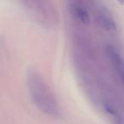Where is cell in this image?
I'll list each match as a JSON object with an SVG mask.
<instances>
[{"label":"cell","instance_id":"1","mask_svg":"<svg viewBox=\"0 0 124 124\" xmlns=\"http://www.w3.org/2000/svg\"><path fill=\"white\" fill-rule=\"evenodd\" d=\"M107 53L110 57V60H111L112 65L114 66L116 71L121 78V80L122 81L123 80V62H122V57L112 46L107 47Z\"/></svg>","mask_w":124,"mask_h":124},{"label":"cell","instance_id":"2","mask_svg":"<svg viewBox=\"0 0 124 124\" xmlns=\"http://www.w3.org/2000/svg\"><path fill=\"white\" fill-rule=\"evenodd\" d=\"M98 23L100 26H101L103 29L109 31H112L116 30V24L114 22L113 19L109 16L108 14L103 11V12H100L98 15Z\"/></svg>","mask_w":124,"mask_h":124},{"label":"cell","instance_id":"3","mask_svg":"<svg viewBox=\"0 0 124 124\" xmlns=\"http://www.w3.org/2000/svg\"><path fill=\"white\" fill-rule=\"evenodd\" d=\"M75 13H76L78 18L84 24H88L90 21L89 15L87 12V10L85 9L82 7H77L75 9Z\"/></svg>","mask_w":124,"mask_h":124}]
</instances>
